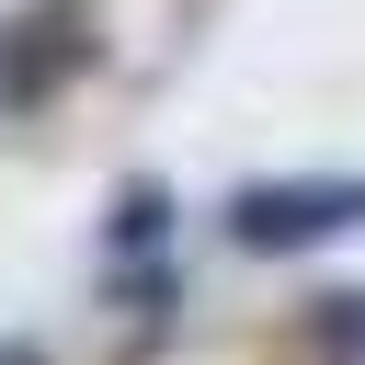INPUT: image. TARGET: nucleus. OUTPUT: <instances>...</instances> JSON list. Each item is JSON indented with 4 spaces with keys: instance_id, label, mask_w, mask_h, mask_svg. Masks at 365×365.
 I'll list each match as a JSON object with an SVG mask.
<instances>
[{
    "instance_id": "1",
    "label": "nucleus",
    "mask_w": 365,
    "mask_h": 365,
    "mask_svg": "<svg viewBox=\"0 0 365 365\" xmlns=\"http://www.w3.org/2000/svg\"><path fill=\"white\" fill-rule=\"evenodd\" d=\"M354 217H365V182H240L228 194L240 251H308V240H342Z\"/></svg>"
},
{
    "instance_id": "2",
    "label": "nucleus",
    "mask_w": 365,
    "mask_h": 365,
    "mask_svg": "<svg viewBox=\"0 0 365 365\" xmlns=\"http://www.w3.org/2000/svg\"><path fill=\"white\" fill-rule=\"evenodd\" d=\"M68 68H91V11L80 0H34L0 34V103H46Z\"/></svg>"
},
{
    "instance_id": "3",
    "label": "nucleus",
    "mask_w": 365,
    "mask_h": 365,
    "mask_svg": "<svg viewBox=\"0 0 365 365\" xmlns=\"http://www.w3.org/2000/svg\"><path fill=\"white\" fill-rule=\"evenodd\" d=\"M308 354L319 365H365V285H331V297H308Z\"/></svg>"
},
{
    "instance_id": "4",
    "label": "nucleus",
    "mask_w": 365,
    "mask_h": 365,
    "mask_svg": "<svg viewBox=\"0 0 365 365\" xmlns=\"http://www.w3.org/2000/svg\"><path fill=\"white\" fill-rule=\"evenodd\" d=\"M103 240H114V251H160V240H171V182H125L114 217H103Z\"/></svg>"
},
{
    "instance_id": "5",
    "label": "nucleus",
    "mask_w": 365,
    "mask_h": 365,
    "mask_svg": "<svg viewBox=\"0 0 365 365\" xmlns=\"http://www.w3.org/2000/svg\"><path fill=\"white\" fill-rule=\"evenodd\" d=\"M114 297H125V308H160V297H171V274H160V262H125V274H114Z\"/></svg>"
},
{
    "instance_id": "6",
    "label": "nucleus",
    "mask_w": 365,
    "mask_h": 365,
    "mask_svg": "<svg viewBox=\"0 0 365 365\" xmlns=\"http://www.w3.org/2000/svg\"><path fill=\"white\" fill-rule=\"evenodd\" d=\"M0 365H46V342H0Z\"/></svg>"
}]
</instances>
